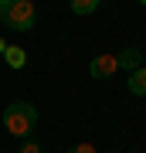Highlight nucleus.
<instances>
[{
    "mask_svg": "<svg viewBox=\"0 0 146 153\" xmlns=\"http://www.w3.org/2000/svg\"><path fill=\"white\" fill-rule=\"evenodd\" d=\"M0 123H4V129L10 133V136L27 140V136L34 133V126H38V109H34L31 102H24V99H17V102H10V105L4 109Z\"/></svg>",
    "mask_w": 146,
    "mask_h": 153,
    "instance_id": "obj_1",
    "label": "nucleus"
},
{
    "mask_svg": "<svg viewBox=\"0 0 146 153\" xmlns=\"http://www.w3.org/2000/svg\"><path fill=\"white\" fill-rule=\"evenodd\" d=\"M4 24L14 27V31H31L34 24H38V7H34L31 0H14V4H10V14L4 17Z\"/></svg>",
    "mask_w": 146,
    "mask_h": 153,
    "instance_id": "obj_2",
    "label": "nucleus"
},
{
    "mask_svg": "<svg viewBox=\"0 0 146 153\" xmlns=\"http://www.w3.org/2000/svg\"><path fill=\"white\" fill-rule=\"evenodd\" d=\"M119 71V65H116V55H95L92 65H88V75L99 78V82H109V78Z\"/></svg>",
    "mask_w": 146,
    "mask_h": 153,
    "instance_id": "obj_3",
    "label": "nucleus"
},
{
    "mask_svg": "<svg viewBox=\"0 0 146 153\" xmlns=\"http://www.w3.org/2000/svg\"><path fill=\"white\" fill-rule=\"evenodd\" d=\"M116 65L126 68V71L133 75L136 68H143V51H139V48H122L119 55H116Z\"/></svg>",
    "mask_w": 146,
    "mask_h": 153,
    "instance_id": "obj_4",
    "label": "nucleus"
},
{
    "mask_svg": "<svg viewBox=\"0 0 146 153\" xmlns=\"http://www.w3.org/2000/svg\"><path fill=\"white\" fill-rule=\"evenodd\" d=\"M126 88H129L133 95H139V99L146 95V65H143V68H136L133 75H129V82H126Z\"/></svg>",
    "mask_w": 146,
    "mask_h": 153,
    "instance_id": "obj_5",
    "label": "nucleus"
},
{
    "mask_svg": "<svg viewBox=\"0 0 146 153\" xmlns=\"http://www.w3.org/2000/svg\"><path fill=\"white\" fill-rule=\"evenodd\" d=\"M4 58H7V65H10V68H24V65H27V51L17 48V44H7Z\"/></svg>",
    "mask_w": 146,
    "mask_h": 153,
    "instance_id": "obj_6",
    "label": "nucleus"
},
{
    "mask_svg": "<svg viewBox=\"0 0 146 153\" xmlns=\"http://www.w3.org/2000/svg\"><path fill=\"white\" fill-rule=\"evenodd\" d=\"M71 14H78V17H85V14H95L99 10V0H71Z\"/></svg>",
    "mask_w": 146,
    "mask_h": 153,
    "instance_id": "obj_7",
    "label": "nucleus"
},
{
    "mask_svg": "<svg viewBox=\"0 0 146 153\" xmlns=\"http://www.w3.org/2000/svg\"><path fill=\"white\" fill-rule=\"evenodd\" d=\"M21 153H44V146H41L38 140H31V136H27V140L21 143Z\"/></svg>",
    "mask_w": 146,
    "mask_h": 153,
    "instance_id": "obj_8",
    "label": "nucleus"
},
{
    "mask_svg": "<svg viewBox=\"0 0 146 153\" xmlns=\"http://www.w3.org/2000/svg\"><path fill=\"white\" fill-rule=\"evenodd\" d=\"M68 153H95V146H92V143H75Z\"/></svg>",
    "mask_w": 146,
    "mask_h": 153,
    "instance_id": "obj_9",
    "label": "nucleus"
},
{
    "mask_svg": "<svg viewBox=\"0 0 146 153\" xmlns=\"http://www.w3.org/2000/svg\"><path fill=\"white\" fill-rule=\"evenodd\" d=\"M10 4H14V0H0V21H4L7 14H10Z\"/></svg>",
    "mask_w": 146,
    "mask_h": 153,
    "instance_id": "obj_10",
    "label": "nucleus"
},
{
    "mask_svg": "<svg viewBox=\"0 0 146 153\" xmlns=\"http://www.w3.org/2000/svg\"><path fill=\"white\" fill-rule=\"evenodd\" d=\"M4 51H7V41H4V38H0V55H4Z\"/></svg>",
    "mask_w": 146,
    "mask_h": 153,
    "instance_id": "obj_11",
    "label": "nucleus"
}]
</instances>
